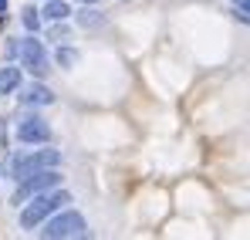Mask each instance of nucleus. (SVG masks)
Segmentation results:
<instances>
[{"instance_id":"nucleus-8","label":"nucleus","mask_w":250,"mask_h":240,"mask_svg":"<svg viewBox=\"0 0 250 240\" xmlns=\"http://www.w3.org/2000/svg\"><path fill=\"white\" fill-rule=\"evenodd\" d=\"M21 88V68H0V95H10Z\"/></svg>"},{"instance_id":"nucleus-5","label":"nucleus","mask_w":250,"mask_h":240,"mask_svg":"<svg viewBox=\"0 0 250 240\" xmlns=\"http://www.w3.org/2000/svg\"><path fill=\"white\" fill-rule=\"evenodd\" d=\"M14 51L21 54V65H24L31 75H44V71H47V51H44V44L34 38V34L21 38V44H17Z\"/></svg>"},{"instance_id":"nucleus-14","label":"nucleus","mask_w":250,"mask_h":240,"mask_svg":"<svg viewBox=\"0 0 250 240\" xmlns=\"http://www.w3.org/2000/svg\"><path fill=\"white\" fill-rule=\"evenodd\" d=\"M237 3H240V10H247V0H237Z\"/></svg>"},{"instance_id":"nucleus-3","label":"nucleus","mask_w":250,"mask_h":240,"mask_svg":"<svg viewBox=\"0 0 250 240\" xmlns=\"http://www.w3.org/2000/svg\"><path fill=\"white\" fill-rule=\"evenodd\" d=\"M61 173H58V166L54 169H41V173H31V176H24V179H17V193H14V203L21 206L24 200H31L34 193H47V190H54V186H61Z\"/></svg>"},{"instance_id":"nucleus-1","label":"nucleus","mask_w":250,"mask_h":240,"mask_svg":"<svg viewBox=\"0 0 250 240\" xmlns=\"http://www.w3.org/2000/svg\"><path fill=\"white\" fill-rule=\"evenodd\" d=\"M24 203H27V200H24ZM64 203H71V196H68L61 186H54V190H47V193H34V200L21 210V227H24V230L41 227L44 220H47L51 213H58Z\"/></svg>"},{"instance_id":"nucleus-15","label":"nucleus","mask_w":250,"mask_h":240,"mask_svg":"<svg viewBox=\"0 0 250 240\" xmlns=\"http://www.w3.org/2000/svg\"><path fill=\"white\" fill-rule=\"evenodd\" d=\"M82 3H98V0H82Z\"/></svg>"},{"instance_id":"nucleus-12","label":"nucleus","mask_w":250,"mask_h":240,"mask_svg":"<svg viewBox=\"0 0 250 240\" xmlns=\"http://www.w3.org/2000/svg\"><path fill=\"white\" fill-rule=\"evenodd\" d=\"M75 61H78V51H71V47H61V51H58V65H61V68H71Z\"/></svg>"},{"instance_id":"nucleus-7","label":"nucleus","mask_w":250,"mask_h":240,"mask_svg":"<svg viewBox=\"0 0 250 240\" xmlns=\"http://www.w3.org/2000/svg\"><path fill=\"white\" fill-rule=\"evenodd\" d=\"M54 102V95H51V88H44V85H31L24 95H21V105H51Z\"/></svg>"},{"instance_id":"nucleus-4","label":"nucleus","mask_w":250,"mask_h":240,"mask_svg":"<svg viewBox=\"0 0 250 240\" xmlns=\"http://www.w3.org/2000/svg\"><path fill=\"white\" fill-rule=\"evenodd\" d=\"M58 162H61V153H58V149H38V153H31V156H14V159H10V173H14L17 179H24V176H31V173L54 169Z\"/></svg>"},{"instance_id":"nucleus-13","label":"nucleus","mask_w":250,"mask_h":240,"mask_svg":"<svg viewBox=\"0 0 250 240\" xmlns=\"http://www.w3.org/2000/svg\"><path fill=\"white\" fill-rule=\"evenodd\" d=\"M3 10H7V0H0V14H3Z\"/></svg>"},{"instance_id":"nucleus-2","label":"nucleus","mask_w":250,"mask_h":240,"mask_svg":"<svg viewBox=\"0 0 250 240\" xmlns=\"http://www.w3.org/2000/svg\"><path fill=\"white\" fill-rule=\"evenodd\" d=\"M41 237L47 240H64V237H88V223H84L82 213H75V210H64V213H51L47 220H44V230Z\"/></svg>"},{"instance_id":"nucleus-10","label":"nucleus","mask_w":250,"mask_h":240,"mask_svg":"<svg viewBox=\"0 0 250 240\" xmlns=\"http://www.w3.org/2000/svg\"><path fill=\"white\" fill-rule=\"evenodd\" d=\"M78 24H84V27H98V24H102V14H98V10H82V14H78Z\"/></svg>"},{"instance_id":"nucleus-11","label":"nucleus","mask_w":250,"mask_h":240,"mask_svg":"<svg viewBox=\"0 0 250 240\" xmlns=\"http://www.w3.org/2000/svg\"><path fill=\"white\" fill-rule=\"evenodd\" d=\"M24 27H27V31H38V27H41V17H38L34 7H24Z\"/></svg>"},{"instance_id":"nucleus-9","label":"nucleus","mask_w":250,"mask_h":240,"mask_svg":"<svg viewBox=\"0 0 250 240\" xmlns=\"http://www.w3.org/2000/svg\"><path fill=\"white\" fill-rule=\"evenodd\" d=\"M47 7H44V17L47 21H68V14H71V7L64 3V0H44Z\"/></svg>"},{"instance_id":"nucleus-6","label":"nucleus","mask_w":250,"mask_h":240,"mask_svg":"<svg viewBox=\"0 0 250 240\" xmlns=\"http://www.w3.org/2000/svg\"><path fill=\"white\" fill-rule=\"evenodd\" d=\"M17 139L27 146H47L51 139V125L44 119H21L17 122Z\"/></svg>"}]
</instances>
